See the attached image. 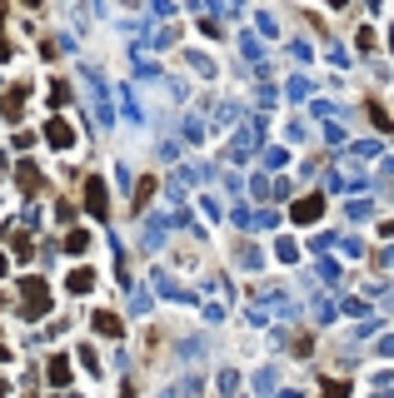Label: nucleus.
I'll use <instances>...</instances> for the list:
<instances>
[{
	"mask_svg": "<svg viewBox=\"0 0 394 398\" xmlns=\"http://www.w3.org/2000/svg\"><path fill=\"white\" fill-rule=\"evenodd\" d=\"M90 209L105 214V184H100V179H90Z\"/></svg>",
	"mask_w": 394,
	"mask_h": 398,
	"instance_id": "obj_1",
	"label": "nucleus"
}]
</instances>
